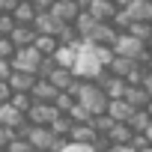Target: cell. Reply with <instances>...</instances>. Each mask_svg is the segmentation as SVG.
I'll list each match as a JSON object with an SVG mask.
<instances>
[{
    "instance_id": "46",
    "label": "cell",
    "mask_w": 152,
    "mask_h": 152,
    "mask_svg": "<svg viewBox=\"0 0 152 152\" xmlns=\"http://www.w3.org/2000/svg\"><path fill=\"white\" fill-rule=\"evenodd\" d=\"M78 6H81V9H90V6H93V0H78Z\"/></svg>"
},
{
    "instance_id": "37",
    "label": "cell",
    "mask_w": 152,
    "mask_h": 152,
    "mask_svg": "<svg viewBox=\"0 0 152 152\" xmlns=\"http://www.w3.org/2000/svg\"><path fill=\"white\" fill-rule=\"evenodd\" d=\"M131 146H134L137 152H143V149H152V140H149L146 134H134V137H131Z\"/></svg>"
},
{
    "instance_id": "38",
    "label": "cell",
    "mask_w": 152,
    "mask_h": 152,
    "mask_svg": "<svg viewBox=\"0 0 152 152\" xmlns=\"http://www.w3.org/2000/svg\"><path fill=\"white\" fill-rule=\"evenodd\" d=\"M15 134H18L15 128H6V125H0V149H6V146H9V140H12Z\"/></svg>"
},
{
    "instance_id": "14",
    "label": "cell",
    "mask_w": 152,
    "mask_h": 152,
    "mask_svg": "<svg viewBox=\"0 0 152 152\" xmlns=\"http://www.w3.org/2000/svg\"><path fill=\"white\" fill-rule=\"evenodd\" d=\"M116 3L113 0H93V6L87 9L93 18H99V21H113V15H116Z\"/></svg>"
},
{
    "instance_id": "49",
    "label": "cell",
    "mask_w": 152,
    "mask_h": 152,
    "mask_svg": "<svg viewBox=\"0 0 152 152\" xmlns=\"http://www.w3.org/2000/svg\"><path fill=\"white\" fill-rule=\"evenodd\" d=\"M146 110H149V116H152V102H149V104H146Z\"/></svg>"
},
{
    "instance_id": "26",
    "label": "cell",
    "mask_w": 152,
    "mask_h": 152,
    "mask_svg": "<svg viewBox=\"0 0 152 152\" xmlns=\"http://www.w3.org/2000/svg\"><path fill=\"white\" fill-rule=\"evenodd\" d=\"M134 63H137V60H128V57H119V54H116V57L110 60V66H107V69H110L113 75H119V78H128V72H131V66H134Z\"/></svg>"
},
{
    "instance_id": "29",
    "label": "cell",
    "mask_w": 152,
    "mask_h": 152,
    "mask_svg": "<svg viewBox=\"0 0 152 152\" xmlns=\"http://www.w3.org/2000/svg\"><path fill=\"white\" fill-rule=\"evenodd\" d=\"M75 102H78V99H75V93H69V90H63V93L57 96V102H54V104H57V107H60L63 113H69V110L75 107Z\"/></svg>"
},
{
    "instance_id": "15",
    "label": "cell",
    "mask_w": 152,
    "mask_h": 152,
    "mask_svg": "<svg viewBox=\"0 0 152 152\" xmlns=\"http://www.w3.org/2000/svg\"><path fill=\"white\" fill-rule=\"evenodd\" d=\"M36 36H39V33H36V27H33V24H18V27L9 33V39H12L18 48H24V45H33V42H36Z\"/></svg>"
},
{
    "instance_id": "22",
    "label": "cell",
    "mask_w": 152,
    "mask_h": 152,
    "mask_svg": "<svg viewBox=\"0 0 152 152\" xmlns=\"http://www.w3.org/2000/svg\"><path fill=\"white\" fill-rule=\"evenodd\" d=\"M128 125L134 128V134H146V128L152 125V116H149V110H146V107H137V110L128 116Z\"/></svg>"
},
{
    "instance_id": "13",
    "label": "cell",
    "mask_w": 152,
    "mask_h": 152,
    "mask_svg": "<svg viewBox=\"0 0 152 152\" xmlns=\"http://www.w3.org/2000/svg\"><path fill=\"white\" fill-rule=\"evenodd\" d=\"M48 81L57 87V90H69L75 81H78V75H75V69H66V66H57L51 75H48Z\"/></svg>"
},
{
    "instance_id": "54",
    "label": "cell",
    "mask_w": 152,
    "mask_h": 152,
    "mask_svg": "<svg viewBox=\"0 0 152 152\" xmlns=\"http://www.w3.org/2000/svg\"><path fill=\"white\" fill-rule=\"evenodd\" d=\"M0 36H3V33H0Z\"/></svg>"
},
{
    "instance_id": "28",
    "label": "cell",
    "mask_w": 152,
    "mask_h": 152,
    "mask_svg": "<svg viewBox=\"0 0 152 152\" xmlns=\"http://www.w3.org/2000/svg\"><path fill=\"white\" fill-rule=\"evenodd\" d=\"M6 152H33V143H30V140H27L24 134H15V137L9 140Z\"/></svg>"
},
{
    "instance_id": "45",
    "label": "cell",
    "mask_w": 152,
    "mask_h": 152,
    "mask_svg": "<svg viewBox=\"0 0 152 152\" xmlns=\"http://www.w3.org/2000/svg\"><path fill=\"white\" fill-rule=\"evenodd\" d=\"M113 3H116L119 9H128V3H131V0H113Z\"/></svg>"
},
{
    "instance_id": "52",
    "label": "cell",
    "mask_w": 152,
    "mask_h": 152,
    "mask_svg": "<svg viewBox=\"0 0 152 152\" xmlns=\"http://www.w3.org/2000/svg\"><path fill=\"white\" fill-rule=\"evenodd\" d=\"M143 152H152V149H143Z\"/></svg>"
},
{
    "instance_id": "9",
    "label": "cell",
    "mask_w": 152,
    "mask_h": 152,
    "mask_svg": "<svg viewBox=\"0 0 152 152\" xmlns=\"http://www.w3.org/2000/svg\"><path fill=\"white\" fill-rule=\"evenodd\" d=\"M36 33H48V36H60V30L66 27V21H60L54 12H39L36 21H33Z\"/></svg>"
},
{
    "instance_id": "16",
    "label": "cell",
    "mask_w": 152,
    "mask_h": 152,
    "mask_svg": "<svg viewBox=\"0 0 152 152\" xmlns=\"http://www.w3.org/2000/svg\"><path fill=\"white\" fill-rule=\"evenodd\" d=\"M125 102L137 110V107H146L149 102H152V96H149V90L143 87V84H137V87H131L128 84V93H125Z\"/></svg>"
},
{
    "instance_id": "19",
    "label": "cell",
    "mask_w": 152,
    "mask_h": 152,
    "mask_svg": "<svg viewBox=\"0 0 152 152\" xmlns=\"http://www.w3.org/2000/svg\"><path fill=\"white\" fill-rule=\"evenodd\" d=\"M36 78L39 75H30V72H12V78H9V84H12V90L15 93H30L33 90V84H36Z\"/></svg>"
},
{
    "instance_id": "20",
    "label": "cell",
    "mask_w": 152,
    "mask_h": 152,
    "mask_svg": "<svg viewBox=\"0 0 152 152\" xmlns=\"http://www.w3.org/2000/svg\"><path fill=\"white\" fill-rule=\"evenodd\" d=\"M128 15L134 21H152V0H131L128 3Z\"/></svg>"
},
{
    "instance_id": "4",
    "label": "cell",
    "mask_w": 152,
    "mask_h": 152,
    "mask_svg": "<svg viewBox=\"0 0 152 152\" xmlns=\"http://www.w3.org/2000/svg\"><path fill=\"white\" fill-rule=\"evenodd\" d=\"M42 60H45V54H42L36 45H24V48H18V51H15V57H12V66H15L18 72L39 75V69H42Z\"/></svg>"
},
{
    "instance_id": "6",
    "label": "cell",
    "mask_w": 152,
    "mask_h": 152,
    "mask_svg": "<svg viewBox=\"0 0 152 152\" xmlns=\"http://www.w3.org/2000/svg\"><path fill=\"white\" fill-rule=\"evenodd\" d=\"M60 113H63V110H60L57 104H51V102H33V107L27 110V119H30L33 125H51Z\"/></svg>"
},
{
    "instance_id": "33",
    "label": "cell",
    "mask_w": 152,
    "mask_h": 152,
    "mask_svg": "<svg viewBox=\"0 0 152 152\" xmlns=\"http://www.w3.org/2000/svg\"><path fill=\"white\" fill-rule=\"evenodd\" d=\"M69 116H72L75 122H93V113H90V110H87L81 102H75V107L69 110Z\"/></svg>"
},
{
    "instance_id": "23",
    "label": "cell",
    "mask_w": 152,
    "mask_h": 152,
    "mask_svg": "<svg viewBox=\"0 0 152 152\" xmlns=\"http://www.w3.org/2000/svg\"><path fill=\"white\" fill-rule=\"evenodd\" d=\"M107 137H110V143H131L134 128H131L128 122H113V128L107 131Z\"/></svg>"
},
{
    "instance_id": "43",
    "label": "cell",
    "mask_w": 152,
    "mask_h": 152,
    "mask_svg": "<svg viewBox=\"0 0 152 152\" xmlns=\"http://www.w3.org/2000/svg\"><path fill=\"white\" fill-rule=\"evenodd\" d=\"M21 0H0V12H15V6Z\"/></svg>"
},
{
    "instance_id": "48",
    "label": "cell",
    "mask_w": 152,
    "mask_h": 152,
    "mask_svg": "<svg viewBox=\"0 0 152 152\" xmlns=\"http://www.w3.org/2000/svg\"><path fill=\"white\" fill-rule=\"evenodd\" d=\"M146 137H149V140H152V125H149V128H146Z\"/></svg>"
},
{
    "instance_id": "7",
    "label": "cell",
    "mask_w": 152,
    "mask_h": 152,
    "mask_svg": "<svg viewBox=\"0 0 152 152\" xmlns=\"http://www.w3.org/2000/svg\"><path fill=\"white\" fill-rule=\"evenodd\" d=\"M27 113L24 110H18L12 102H3V104H0V125H6V128H15L18 134L27 128Z\"/></svg>"
},
{
    "instance_id": "3",
    "label": "cell",
    "mask_w": 152,
    "mask_h": 152,
    "mask_svg": "<svg viewBox=\"0 0 152 152\" xmlns=\"http://www.w3.org/2000/svg\"><path fill=\"white\" fill-rule=\"evenodd\" d=\"M110 48H113V54H119V57H128V60H140V63H146V57H149V45H146L143 39L131 36L128 30H122Z\"/></svg>"
},
{
    "instance_id": "11",
    "label": "cell",
    "mask_w": 152,
    "mask_h": 152,
    "mask_svg": "<svg viewBox=\"0 0 152 152\" xmlns=\"http://www.w3.org/2000/svg\"><path fill=\"white\" fill-rule=\"evenodd\" d=\"M51 12H54L60 21H66V24H75V18L81 15V6H78V0H57Z\"/></svg>"
},
{
    "instance_id": "41",
    "label": "cell",
    "mask_w": 152,
    "mask_h": 152,
    "mask_svg": "<svg viewBox=\"0 0 152 152\" xmlns=\"http://www.w3.org/2000/svg\"><path fill=\"white\" fill-rule=\"evenodd\" d=\"M107 152H137V149H134L131 143H110Z\"/></svg>"
},
{
    "instance_id": "1",
    "label": "cell",
    "mask_w": 152,
    "mask_h": 152,
    "mask_svg": "<svg viewBox=\"0 0 152 152\" xmlns=\"http://www.w3.org/2000/svg\"><path fill=\"white\" fill-rule=\"evenodd\" d=\"M69 93H75V99H78L93 116H99V113H107V104H110V96L104 93V87L99 84V81H84V78H78L72 87H69Z\"/></svg>"
},
{
    "instance_id": "31",
    "label": "cell",
    "mask_w": 152,
    "mask_h": 152,
    "mask_svg": "<svg viewBox=\"0 0 152 152\" xmlns=\"http://www.w3.org/2000/svg\"><path fill=\"white\" fill-rule=\"evenodd\" d=\"M93 125H96L99 134H107V131L113 128V116H110V113H99V116H93Z\"/></svg>"
},
{
    "instance_id": "5",
    "label": "cell",
    "mask_w": 152,
    "mask_h": 152,
    "mask_svg": "<svg viewBox=\"0 0 152 152\" xmlns=\"http://www.w3.org/2000/svg\"><path fill=\"white\" fill-rule=\"evenodd\" d=\"M21 134L33 143V149H51V146H54V140L60 137V134H54V131H51V125H33V122H27V128H24Z\"/></svg>"
},
{
    "instance_id": "40",
    "label": "cell",
    "mask_w": 152,
    "mask_h": 152,
    "mask_svg": "<svg viewBox=\"0 0 152 152\" xmlns=\"http://www.w3.org/2000/svg\"><path fill=\"white\" fill-rule=\"evenodd\" d=\"M12 84L9 81H0V104H3V102H12Z\"/></svg>"
},
{
    "instance_id": "17",
    "label": "cell",
    "mask_w": 152,
    "mask_h": 152,
    "mask_svg": "<svg viewBox=\"0 0 152 152\" xmlns=\"http://www.w3.org/2000/svg\"><path fill=\"white\" fill-rule=\"evenodd\" d=\"M84 45V42H81ZM81 45H60L57 48V63L60 66H66V69H75V63H78V54H81Z\"/></svg>"
},
{
    "instance_id": "10",
    "label": "cell",
    "mask_w": 152,
    "mask_h": 152,
    "mask_svg": "<svg viewBox=\"0 0 152 152\" xmlns=\"http://www.w3.org/2000/svg\"><path fill=\"white\" fill-rule=\"evenodd\" d=\"M60 93H63V90H57L48 78H36V84H33V90H30V96H33L36 102H51V104L57 102Z\"/></svg>"
},
{
    "instance_id": "34",
    "label": "cell",
    "mask_w": 152,
    "mask_h": 152,
    "mask_svg": "<svg viewBox=\"0 0 152 152\" xmlns=\"http://www.w3.org/2000/svg\"><path fill=\"white\" fill-rule=\"evenodd\" d=\"M131 21H134V18L128 15V9H116V15H113V21H110V24L122 33V30H128V24H131Z\"/></svg>"
},
{
    "instance_id": "12",
    "label": "cell",
    "mask_w": 152,
    "mask_h": 152,
    "mask_svg": "<svg viewBox=\"0 0 152 152\" xmlns=\"http://www.w3.org/2000/svg\"><path fill=\"white\" fill-rule=\"evenodd\" d=\"M102 134L96 131V125L93 122H75V128H72V134H69V140H78V143H96Z\"/></svg>"
},
{
    "instance_id": "32",
    "label": "cell",
    "mask_w": 152,
    "mask_h": 152,
    "mask_svg": "<svg viewBox=\"0 0 152 152\" xmlns=\"http://www.w3.org/2000/svg\"><path fill=\"white\" fill-rule=\"evenodd\" d=\"M18 51V45L9 39V36H0V60H12Z\"/></svg>"
},
{
    "instance_id": "18",
    "label": "cell",
    "mask_w": 152,
    "mask_h": 152,
    "mask_svg": "<svg viewBox=\"0 0 152 152\" xmlns=\"http://www.w3.org/2000/svg\"><path fill=\"white\" fill-rule=\"evenodd\" d=\"M107 113L113 116V122H128V116L134 113V107H131L125 99H110V104H107Z\"/></svg>"
},
{
    "instance_id": "21",
    "label": "cell",
    "mask_w": 152,
    "mask_h": 152,
    "mask_svg": "<svg viewBox=\"0 0 152 152\" xmlns=\"http://www.w3.org/2000/svg\"><path fill=\"white\" fill-rule=\"evenodd\" d=\"M12 15H15V21H18V24H33V21H36V15H39V9L33 6V0H21V3L15 6V12H12Z\"/></svg>"
},
{
    "instance_id": "8",
    "label": "cell",
    "mask_w": 152,
    "mask_h": 152,
    "mask_svg": "<svg viewBox=\"0 0 152 152\" xmlns=\"http://www.w3.org/2000/svg\"><path fill=\"white\" fill-rule=\"evenodd\" d=\"M99 84L104 87V93H107L110 99H125V93H128V81H125V78H119V75H113L110 69L99 78Z\"/></svg>"
},
{
    "instance_id": "25",
    "label": "cell",
    "mask_w": 152,
    "mask_h": 152,
    "mask_svg": "<svg viewBox=\"0 0 152 152\" xmlns=\"http://www.w3.org/2000/svg\"><path fill=\"white\" fill-rule=\"evenodd\" d=\"M72 128H75V119H72L69 113H60V116L51 122V131H54V134H60V137H69V134H72Z\"/></svg>"
},
{
    "instance_id": "44",
    "label": "cell",
    "mask_w": 152,
    "mask_h": 152,
    "mask_svg": "<svg viewBox=\"0 0 152 152\" xmlns=\"http://www.w3.org/2000/svg\"><path fill=\"white\" fill-rule=\"evenodd\" d=\"M143 87H146V90H149V96H152V72L146 75V81H143Z\"/></svg>"
},
{
    "instance_id": "24",
    "label": "cell",
    "mask_w": 152,
    "mask_h": 152,
    "mask_svg": "<svg viewBox=\"0 0 152 152\" xmlns=\"http://www.w3.org/2000/svg\"><path fill=\"white\" fill-rule=\"evenodd\" d=\"M33 45H36L45 57H54V54H57V48H60V39H57V36H48V33H39Z\"/></svg>"
},
{
    "instance_id": "36",
    "label": "cell",
    "mask_w": 152,
    "mask_h": 152,
    "mask_svg": "<svg viewBox=\"0 0 152 152\" xmlns=\"http://www.w3.org/2000/svg\"><path fill=\"white\" fill-rule=\"evenodd\" d=\"M57 66H60L57 57H45V60H42V69H39V78H48V75H51Z\"/></svg>"
},
{
    "instance_id": "53",
    "label": "cell",
    "mask_w": 152,
    "mask_h": 152,
    "mask_svg": "<svg viewBox=\"0 0 152 152\" xmlns=\"http://www.w3.org/2000/svg\"><path fill=\"white\" fill-rule=\"evenodd\" d=\"M0 152H6V149H0Z\"/></svg>"
},
{
    "instance_id": "27",
    "label": "cell",
    "mask_w": 152,
    "mask_h": 152,
    "mask_svg": "<svg viewBox=\"0 0 152 152\" xmlns=\"http://www.w3.org/2000/svg\"><path fill=\"white\" fill-rule=\"evenodd\" d=\"M128 33L137 36V39H143V42H149V36H152V21H131V24H128Z\"/></svg>"
},
{
    "instance_id": "42",
    "label": "cell",
    "mask_w": 152,
    "mask_h": 152,
    "mask_svg": "<svg viewBox=\"0 0 152 152\" xmlns=\"http://www.w3.org/2000/svg\"><path fill=\"white\" fill-rule=\"evenodd\" d=\"M54 3H57V0H33V6H36L39 12H51V9H54Z\"/></svg>"
},
{
    "instance_id": "35",
    "label": "cell",
    "mask_w": 152,
    "mask_h": 152,
    "mask_svg": "<svg viewBox=\"0 0 152 152\" xmlns=\"http://www.w3.org/2000/svg\"><path fill=\"white\" fill-rule=\"evenodd\" d=\"M63 152H96V146H93V143H78V140H69Z\"/></svg>"
},
{
    "instance_id": "30",
    "label": "cell",
    "mask_w": 152,
    "mask_h": 152,
    "mask_svg": "<svg viewBox=\"0 0 152 152\" xmlns=\"http://www.w3.org/2000/svg\"><path fill=\"white\" fill-rule=\"evenodd\" d=\"M33 102H36V99H33L30 93H12V104H15L18 110H24V113L33 107Z\"/></svg>"
},
{
    "instance_id": "50",
    "label": "cell",
    "mask_w": 152,
    "mask_h": 152,
    "mask_svg": "<svg viewBox=\"0 0 152 152\" xmlns=\"http://www.w3.org/2000/svg\"><path fill=\"white\" fill-rule=\"evenodd\" d=\"M33 152H51V149H33Z\"/></svg>"
},
{
    "instance_id": "47",
    "label": "cell",
    "mask_w": 152,
    "mask_h": 152,
    "mask_svg": "<svg viewBox=\"0 0 152 152\" xmlns=\"http://www.w3.org/2000/svg\"><path fill=\"white\" fill-rule=\"evenodd\" d=\"M146 69L152 72V51H149V57H146Z\"/></svg>"
},
{
    "instance_id": "39",
    "label": "cell",
    "mask_w": 152,
    "mask_h": 152,
    "mask_svg": "<svg viewBox=\"0 0 152 152\" xmlns=\"http://www.w3.org/2000/svg\"><path fill=\"white\" fill-rule=\"evenodd\" d=\"M12 72H15L12 60H0V81H9V78H12Z\"/></svg>"
},
{
    "instance_id": "2",
    "label": "cell",
    "mask_w": 152,
    "mask_h": 152,
    "mask_svg": "<svg viewBox=\"0 0 152 152\" xmlns=\"http://www.w3.org/2000/svg\"><path fill=\"white\" fill-rule=\"evenodd\" d=\"M104 72H107V66L102 63L96 45L84 42V45H81V54H78V63H75V75L84 78V81H99Z\"/></svg>"
},
{
    "instance_id": "51",
    "label": "cell",
    "mask_w": 152,
    "mask_h": 152,
    "mask_svg": "<svg viewBox=\"0 0 152 152\" xmlns=\"http://www.w3.org/2000/svg\"><path fill=\"white\" fill-rule=\"evenodd\" d=\"M146 45H149V51H152V36H149V42H146Z\"/></svg>"
}]
</instances>
